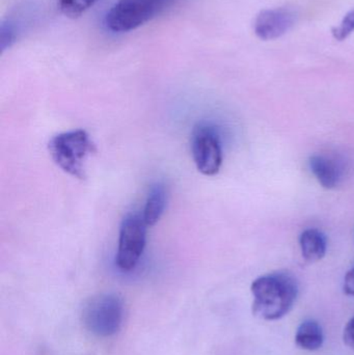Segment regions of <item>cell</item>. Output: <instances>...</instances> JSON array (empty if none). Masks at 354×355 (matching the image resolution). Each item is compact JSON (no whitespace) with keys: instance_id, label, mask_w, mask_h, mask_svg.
<instances>
[{"instance_id":"6da1fadb","label":"cell","mask_w":354,"mask_h":355,"mask_svg":"<svg viewBox=\"0 0 354 355\" xmlns=\"http://www.w3.org/2000/svg\"><path fill=\"white\" fill-rule=\"evenodd\" d=\"M253 312L258 318L276 321L286 316L297 302L299 284L288 272L262 275L251 284Z\"/></svg>"},{"instance_id":"7a4b0ae2","label":"cell","mask_w":354,"mask_h":355,"mask_svg":"<svg viewBox=\"0 0 354 355\" xmlns=\"http://www.w3.org/2000/svg\"><path fill=\"white\" fill-rule=\"evenodd\" d=\"M48 150L58 168L70 176L85 179L83 164L96 148L87 131L78 129L52 137Z\"/></svg>"},{"instance_id":"3957f363","label":"cell","mask_w":354,"mask_h":355,"mask_svg":"<svg viewBox=\"0 0 354 355\" xmlns=\"http://www.w3.org/2000/svg\"><path fill=\"white\" fill-rule=\"evenodd\" d=\"M175 0H118L105 16L112 33H128L161 14Z\"/></svg>"},{"instance_id":"277c9868","label":"cell","mask_w":354,"mask_h":355,"mask_svg":"<svg viewBox=\"0 0 354 355\" xmlns=\"http://www.w3.org/2000/svg\"><path fill=\"white\" fill-rule=\"evenodd\" d=\"M124 318V304L116 294H102L89 300L83 310L85 327L98 337L118 333Z\"/></svg>"},{"instance_id":"5b68a950","label":"cell","mask_w":354,"mask_h":355,"mask_svg":"<svg viewBox=\"0 0 354 355\" xmlns=\"http://www.w3.org/2000/svg\"><path fill=\"white\" fill-rule=\"evenodd\" d=\"M147 227L143 216L136 213L123 219L116 256V266L121 270H132L139 264L147 242Z\"/></svg>"},{"instance_id":"8992f818","label":"cell","mask_w":354,"mask_h":355,"mask_svg":"<svg viewBox=\"0 0 354 355\" xmlns=\"http://www.w3.org/2000/svg\"><path fill=\"white\" fill-rule=\"evenodd\" d=\"M191 152L197 171L205 176H215L222 164L220 135L211 125L197 124L191 135Z\"/></svg>"},{"instance_id":"52a82bcc","label":"cell","mask_w":354,"mask_h":355,"mask_svg":"<svg viewBox=\"0 0 354 355\" xmlns=\"http://www.w3.org/2000/svg\"><path fill=\"white\" fill-rule=\"evenodd\" d=\"M295 12L290 8H276L262 10L255 21V33L264 41L278 39L295 24Z\"/></svg>"},{"instance_id":"ba28073f","label":"cell","mask_w":354,"mask_h":355,"mask_svg":"<svg viewBox=\"0 0 354 355\" xmlns=\"http://www.w3.org/2000/svg\"><path fill=\"white\" fill-rule=\"evenodd\" d=\"M310 168L322 187L326 189L336 188L342 179L340 164L324 155H313L309 160Z\"/></svg>"},{"instance_id":"9c48e42d","label":"cell","mask_w":354,"mask_h":355,"mask_svg":"<svg viewBox=\"0 0 354 355\" xmlns=\"http://www.w3.org/2000/svg\"><path fill=\"white\" fill-rule=\"evenodd\" d=\"M301 254L307 262L315 263L322 260L328 250V239L321 231L308 229L299 237Z\"/></svg>"},{"instance_id":"30bf717a","label":"cell","mask_w":354,"mask_h":355,"mask_svg":"<svg viewBox=\"0 0 354 355\" xmlns=\"http://www.w3.org/2000/svg\"><path fill=\"white\" fill-rule=\"evenodd\" d=\"M166 202H168V192L164 185L157 183L152 186L145 200L143 214H141L148 227H152L161 218L166 210Z\"/></svg>"},{"instance_id":"8fae6325","label":"cell","mask_w":354,"mask_h":355,"mask_svg":"<svg viewBox=\"0 0 354 355\" xmlns=\"http://www.w3.org/2000/svg\"><path fill=\"white\" fill-rule=\"evenodd\" d=\"M324 342V331L315 320L303 321L297 329L295 343L301 349L316 352L322 347Z\"/></svg>"},{"instance_id":"7c38bea8","label":"cell","mask_w":354,"mask_h":355,"mask_svg":"<svg viewBox=\"0 0 354 355\" xmlns=\"http://www.w3.org/2000/svg\"><path fill=\"white\" fill-rule=\"evenodd\" d=\"M20 35V24L15 19H3L0 23V50L12 47Z\"/></svg>"},{"instance_id":"4fadbf2b","label":"cell","mask_w":354,"mask_h":355,"mask_svg":"<svg viewBox=\"0 0 354 355\" xmlns=\"http://www.w3.org/2000/svg\"><path fill=\"white\" fill-rule=\"evenodd\" d=\"M100 0H57L58 8L64 16L77 18L93 8Z\"/></svg>"},{"instance_id":"5bb4252c","label":"cell","mask_w":354,"mask_h":355,"mask_svg":"<svg viewBox=\"0 0 354 355\" xmlns=\"http://www.w3.org/2000/svg\"><path fill=\"white\" fill-rule=\"evenodd\" d=\"M354 31V8L347 12L339 26L333 29V35L337 41H344Z\"/></svg>"},{"instance_id":"9a60e30c","label":"cell","mask_w":354,"mask_h":355,"mask_svg":"<svg viewBox=\"0 0 354 355\" xmlns=\"http://www.w3.org/2000/svg\"><path fill=\"white\" fill-rule=\"evenodd\" d=\"M343 339H344L345 344L354 350V316L345 327Z\"/></svg>"},{"instance_id":"2e32d148","label":"cell","mask_w":354,"mask_h":355,"mask_svg":"<svg viewBox=\"0 0 354 355\" xmlns=\"http://www.w3.org/2000/svg\"><path fill=\"white\" fill-rule=\"evenodd\" d=\"M344 292L347 295L354 297V267L345 275Z\"/></svg>"}]
</instances>
